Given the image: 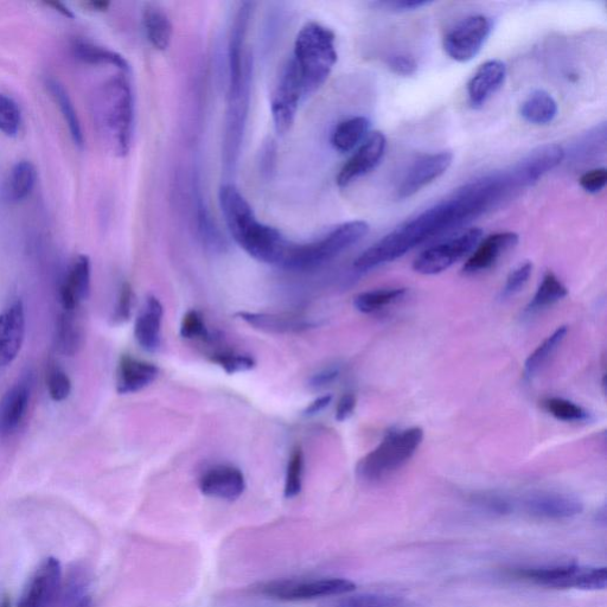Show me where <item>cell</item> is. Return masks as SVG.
<instances>
[{"mask_svg":"<svg viewBox=\"0 0 607 607\" xmlns=\"http://www.w3.org/2000/svg\"><path fill=\"white\" fill-rule=\"evenodd\" d=\"M514 194V184L504 170L477 178L383 236L355 260V270L367 272L392 263L424 242L475 220Z\"/></svg>","mask_w":607,"mask_h":607,"instance_id":"obj_1","label":"cell"},{"mask_svg":"<svg viewBox=\"0 0 607 607\" xmlns=\"http://www.w3.org/2000/svg\"><path fill=\"white\" fill-rule=\"evenodd\" d=\"M220 206L236 244L261 263L283 265L292 242L286 240L278 229L261 223L234 185L221 187Z\"/></svg>","mask_w":607,"mask_h":607,"instance_id":"obj_2","label":"cell"},{"mask_svg":"<svg viewBox=\"0 0 607 607\" xmlns=\"http://www.w3.org/2000/svg\"><path fill=\"white\" fill-rule=\"evenodd\" d=\"M92 114L106 150L115 157L129 155L134 132V97L125 76H113L95 89Z\"/></svg>","mask_w":607,"mask_h":607,"instance_id":"obj_3","label":"cell"},{"mask_svg":"<svg viewBox=\"0 0 607 607\" xmlns=\"http://www.w3.org/2000/svg\"><path fill=\"white\" fill-rule=\"evenodd\" d=\"M293 62L302 81L304 97L324 85L337 62L336 36L324 25L311 22L299 31Z\"/></svg>","mask_w":607,"mask_h":607,"instance_id":"obj_4","label":"cell"},{"mask_svg":"<svg viewBox=\"0 0 607 607\" xmlns=\"http://www.w3.org/2000/svg\"><path fill=\"white\" fill-rule=\"evenodd\" d=\"M420 427L389 431L382 442L357 464L356 474L363 482L376 483L400 470L423 443Z\"/></svg>","mask_w":607,"mask_h":607,"instance_id":"obj_5","label":"cell"},{"mask_svg":"<svg viewBox=\"0 0 607 607\" xmlns=\"http://www.w3.org/2000/svg\"><path fill=\"white\" fill-rule=\"evenodd\" d=\"M369 229L367 222L349 221L310 244H291L281 267L303 271L322 266L360 242Z\"/></svg>","mask_w":607,"mask_h":607,"instance_id":"obj_6","label":"cell"},{"mask_svg":"<svg viewBox=\"0 0 607 607\" xmlns=\"http://www.w3.org/2000/svg\"><path fill=\"white\" fill-rule=\"evenodd\" d=\"M513 574L527 583L555 590L600 591L607 586L606 567L565 564L520 568Z\"/></svg>","mask_w":607,"mask_h":607,"instance_id":"obj_7","label":"cell"},{"mask_svg":"<svg viewBox=\"0 0 607 607\" xmlns=\"http://www.w3.org/2000/svg\"><path fill=\"white\" fill-rule=\"evenodd\" d=\"M356 590L354 581L344 578L278 579L266 581L253 591L280 602H305L327 597L345 596Z\"/></svg>","mask_w":607,"mask_h":607,"instance_id":"obj_8","label":"cell"},{"mask_svg":"<svg viewBox=\"0 0 607 607\" xmlns=\"http://www.w3.org/2000/svg\"><path fill=\"white\" fill-rule=\"evenodd\" d=\"M482 238V229L471 228L456 238L427 248L414 260L413 270L424 276H434L449 270L451 266L474 252Z\"/></svg>","mask_w":607,"mask_h":607,"instance_id":"obj_9","label":"cell"},{"mask_svg":"<svg viewBox=\"0 0 607 607\" xmlns=\"http://www.w3.org/2000/svg\"><path fill=\"white\" fill-rule=\"evenodd\" d=\"M516 511L539 520L573 519L584 511V503L572 494L557 490H533L516 496Z\"/></svg>","mask_w":607,"mask_h":607,"instance_id":"obj_10","label":"cell"},{"mask_svg":"<svg viewBox=\"0 0 607 607\" xmlns=\"http://www.w3.org/2000/svg\"><path fill=\"white\" fill-rule=\"evenodd\" d=\"M304 97L302 81L295 62L290 60L281 72L271 99V112L276 131L283 136L295 124L300 100Z\"/></svg>","mask_w":607,"mask_h":607,"instance_id":"obj_11","label":"cell"},{"mask_svg":"<svg viewBox=\"0 0 607 607\" xmlns=\"http://www.w3.org/2000/svg\"><path fill=\"white\" fill-rule=\"evenodd\" d=\"M493 31V21L484 15L465 18L444 38V49L452 60H474Z\"/></svg>","mask_w":607,"mask_h":607,"instance_id":"obj_12","label":"cell"},{"mask_svg":"<svg viewBox=\"0 0 607 607\" xmlns=\"http://www.w3.org/2000/svg\"><path fill=\"white\" fill-rule=\"evenodd\" d=\"M62 567L56 558L44 559L25 585L17 607H54L60 602Z\"/></svg>","mask_w":607,"mask_h":607,"instance_id":"obj_13","label":"cell"},{"mask_svg":"<svg viewBox=\"0 0 607 607\" xmlns=\"http://www.w3.org/2000/svg\"><path fill=\"white\" fill-rule=\"evenodd\" d=\"M452 162L453 153L450 151L431 153L418 158L402 176L395 189V197L404 201L418 194L428 184L442 177L450 169Z\"/></svg>","mask_w":607,"mask_h":607,"instance_id":"obj_14","label":"cell"},{"mask_svg":"<svg viewBox=\"0 0 607 607\" xmlns=\"http://www.w3.org/2000/svg\"><path fill=\"white\" fill-rule=\"evenodd\" d=\"M34 372L25 370L0 401V437L14 434L27 417L34 389Z\"/></svg>","mask_w":607,"mask_h":607,"instance_id":"obj_15","label":"cell"},{"mask_svg":"<svg viewBox=\"0 0 607 607\" xmlns=\"http://www.w3.org/2000/svg\"><path fill=\"white\" fill-rule=\"evenodd\" d=\"M387 139L381 132H373L364 139L359 149L354 153L347 163L344 164L337 176V184L340 188L348 187L351 183L366 176L378 166L385 156Z\"/></svg>","mask_w":607,"mask_h":607,"instance_id":"obj_16","label":"cell"},{"mask_svg":"<svg viewBox=\"0 0 607 607\" xmlns=\"http://www.w3.org/2000/svg\"><path fill=\"white\" fill-rule=\"evenodd\" d=\"M198 487L204 496L234 502L244 495L246 479L235 466L217 465L204 472L198 482Z\"/></svg>","mask_w":607,"mask_h":607,"instance_id":"obj_17","label":"cell"},{"mask_svg":"<svg viewBox=\"0 0 607 607\" xmlns=\"http://www.w3.org/2000/svg\"><path fill=\"white\" fill-rule=\"evenodd\" d=\"M25 325V306L18 299L0 315V367L9 366L16 360L24 343Z\"/></svg>","mask_w":607,"mask_h":607,"instance_id":"obj_18","label":"cell"},{"mask_svg":"<svg viewBox=\"0 0 607 607\" xmlns=\"http://www.w3.org/2000/svg\"><path fill=\"white\" fill-rule=\"evenodd\" d=\"M92 265L87 255H78L70 264L60 286L62 309L74 311L88 299L91 293Z\"/></svg>","mask_w":607,"mask_h":607,"instance_id":"obj_19","label":"cell"},{"mask_svg":"<svg viewBox=\"0 0 607 607\" xmlns=\"http://www.w3.org/2000/svg\"><path fill=\"white\" fill-rule=\"evenodd\" d=\"M519 235L514 232H502L488 236L479 242L475 251L466 261L463 272L465 274H478L490 270L504 254L519 244Z\"/></svg>","mask_w":607,"mask_h":607,"instance_id":"obj_20","label":"cell"},{"mask_svg":"<svg viewBox=\"0 0 607 607\" xmlns=\"http://www.w3.org/2000/svg\"><path fill=\"white\" fill-rule=\"evenodd\" d=\"M507 66L500 60H490L477 69L468 83L471 107L481 108L496 94L507 79Z\"/></svg>","mask_w":607,"mask_h":607,"instance_id":"obj_21","label":"cell"},{"mask_svg":"<svg viewBox=\"0 0 607 607\" xmlns=\"http://www.w3.org/2000/svg\"><path fill=\"white\" fill-rule=\"evenodd\" d=\"M163 305L156 297L146 299L145 306L134 325V337L140 347L156 353L162 344Z\"/></svg>","mask_w":607,"mask_h":607,"instance_id":"obj_22","label":"cell"},{"mask_svg":"<svg viewBox=\"0 0 607 607\" xmlns=\"http://www.w3.org/2000/svg\"><path fill=\"white\" fill-rule=\"evenodd\" d=\"M157 376L158 368L155 364L125 355L119 361L117 391L119 394H133L143 391L157 379Z\"/></svg>","mask_w":607,"mask_h":607,"instance_id":"obj_23","label":"cell"},{"mask_svg":"<svg viewBox=\"0 0 607 607\" xmlns=\"http://www.w3.org/2000/svg\"><path fill=\"white\" fill-rule=\"evenodd\" d=\"M565 158V151L559 144H547L539 146L532 152H529L519 163V170L530 185L539 182L549 171L557 168Z\"/></svg>","mask_w":607,"mask_h":607,"instance_id":"obj_24","label":"cell"},{"mask_svg":"<svg viewBox=\"0 0 607 607\" xmlns=\"http://www.w3.org/2000/svg\"><path fill=\"white\" fill-rule=\"evenodd\" d=\"M238 317L252 328L268 334H292L316 327L309 319L290 315H270V313L239 312Z\"/></svg>","mask_w":607,"mask_h":607,"instance_id":"obj_25","label":"cell"},{"mask_svg":"<svg viewBox=\"0 0 607 607\" xmlns=\"http://www.w3.org/2000/svg\"><path fill=\"white\" fill-rule=\"evenodd\" d=\"M85 341V329L78 310H63L56 325L55 347L60 354L72 357Z\"/></svg>","mask_w":607,"mask_h":607,"instance_id":"obj_26","label":"cell"},{"mask_svg":"<svg viewBox=\"0 0 607 607\" xmlns=\"http://www.w3.org/2000/svg\"><path fill=\"white\" fill-rule=\"evenodd\" d=\"M36 180L37 171L33 163L21 161L15 164L4 183L5 201L9 203L24 201L33 193Z\"/></svg>","mask_w":607,"mask_h":607,"instance_id":"obj_27","label":"cell"},{"mask_svg":"<svg viewBox=\"0 0 607 607\" xmlns=\"http://www.w3.org/2000/svg\"><path fill=\"white\" fill-rule=\"evenodd\" d=\"M559 112L558 102L543 89H538L522 102L520 113L527 123L545 126L553 123Z\"/></svg>","mask_w":607,"mask_h":607,"instance_id":"obj_28","label":"cell"},{"mask_svg":"<svg viewBox=\"0 0 607 607\" xmlns=\"http://www.w3.org/2000/svg\"><path fill=\"white\" fill-rule=\"evenodd\" d=\"M72 51L75 59L87 63V65L112 66L125 73L130 70L129 62L126 61L124 56L91 42L74 41Z\"/></svg>","mask_w":607,"mask_h":607,"instance_id":"obj_29","label":"cell"},{"mask_svg":"<svg viewBox=\"0 0 607 607\" xmlns=\"http://www.w3.org/2000/svg\"><path fill=\"white\" fill-rule=\"evenodd\" d=\"M46 86L50 93V97L53 98L57 107L60 108L63 120H65V123L68 126L70 137H72L74 144L78 146L79 149H82L83 145H85V138H83L79 115L78 112L75 111L73 101L70 99L66 88L55 79H48L46 81Z\"/></svg>","mask_w":607,"mask_h":607,"instance_id":"obj_30","label":"cell"},{"mask_svg":"<svg viewBox=\"0 0 607 607\" xmlns=\"http://www.w3.org/2000/svg\"><path fill=\"white\" fill-rule=\"evenodd\" d=\"M369 127L370 121L366 117L344 120L332 132L331 144L335 150L341 153L353 151L367 138Z\"/></svg>","mask_w":607,"mask_h":607,"instance_id":"obj_31","label":"cell"},{"mask_svg":"<svg viewBox=\"0 0 607 607\" xmlns=\"http://www.w3.org/2000/svg\"><path fill=\"white\" fill-rule=\"evenodd\" d=\"M143 23L152 46L162 51L168 49L172 40V24L168 15L158 6H148L144 10Z\"/></svg>","mask_w":607,"mask_h":607,"instance_id":"obj_32","label":"cell"},{"mask_svg":"<svg viewBox=\"0 0 607 607\" xmlns=\"http://www.w3.org/2000/svg\"><path fill=\"white\" fill-rule=\"evenodd\" d=\"M474 506L491 516H509L516 513V496L498 490L477 491L470 496Z\"/></svg>","mask_w":607,"mask_h":607,"instance_id":"obj_33","label":"cell"},{"mask_svg":"<svg viewBox=\"0 0 607 607\" xmlns=\"http://www.w3.org/2000/svg\"><path fill=\"white\" fill-rule=\"evenodd\" d=\"M568 295L567 287L555 276L553 272H547L543 276L538 291H536L532 300L526 308V312L533 313L545 310L555 303L560 302Z\"/></svg>","mask_w":607,"mask_h":607,"instance_id":"obj_34","label":"cell"},{"mask_svg":"<svg viewBox=\"0 0 607 607\" xmlns=\"http://www.w3.org/2000/svg\"><path fill=\"white\" fill-rule=\"evenodd\" d=\"M407 289H379L360 293L354 298V306L362 313H375L401 302L407 295Z\"/></svg>","mask_w":607,"mask_h":607,"instance_id":"obj_35","label":"cell"},{"mask_svg":"<svg viewBox=\"0 0 607 607\" xmlns=\"http://www.w3.org/2000/svg\"><path fill=\"white\" fill-rule=\"evenodd\" d=\"M567 332L568 328L566 325H564V327H559L528 356L525 363L526 378L532 379L533 376L540 372L543 366H545L549 359L554 355L555 351L558 350L561 343L564 342Z\"/></svg>","mask_w":607,"mask_h":607,"instance_id":"obj_36","label":"cell"},{"mask_svg":"<svg viewBox=\"0 0 607 607\" xmlns=\"http://www.w3.org/2000/svg\"><path fill=\"white\" fill-rule=\"evenodd\" d=\"M542 406L555 419L565 421V423H587L592 419L589 411L570 400L548 398L542 401Z\"/></svg>","mask_w":607,"mask_h":607,"instance_id":"obj_37","label":"cell"},{"mask_svg":"<svg viewBox=\"0 0 607 607\" xmlns=\"http://www.w3.org/2000/svg\"><path fill=\"white\" fill-rule=\"evenodd\" d=\"M322 607H406V602L389 594L362 593L337 599Z\"/></svg>","mask_w":607,"mask_h":607,"instance_id":"obj_38","label":"cell"},{"mask_svg":"<svg viewBox=\"0 0 607 607\" xmlns=\"http://www.w3.org/2000/svg\"><path fill=\"white\" fill-rule=\"evenodd\" d=\"M46 382L51 400L65 401L72 393V381L59 363L50 361L47 366Z\"/></svg>","mask_w":607,"mask_h":607,"instance_id":"obj_39","label":"cell"},{"mask_svg":"<svg viewBox=\"0 0 607 607\" xmlns=\"http://www.w3.org/2000/svg\"><path fill=\"white\" fill-rule=\"evenodd\" d=\"M304 475V455L303 451L297 447L287 464L284 495L286 498H295L303 489Z\"/></svg>","mask_w":607,"mask_h":607,"instance_id":"obj_40","label":"cell"},{"mask_svg":"<svg viewBox=\"0 0 607 607\" xmlns=\"http://www.w3.org/2000/svg\"><path fill=\"white\" fill-rule=\"evenodd\" d=\"M22 113L17 102L0 94V132L5 136L16 137L21 130Z\"/></svg>","mask_w":607,"mask_h":607,"instance_id":"obj_41","label":"cell"},{"mask_svg":"<svg viewBox=\"0 0 607 607\" xmlns=\"http://www.w3.org/2000/svg\"><path fill=\"white\" fill-rule=\"evenodd\" d=\"M212 360L219 364L227 374L248 372L255 367V360L249 355L235 353V351H219L215 353Z\"/></svg>","mask_w":607,"mask_h":607,"instance_id":"obj_42","label":"cell"},{"mask_svg":"<svg viewBox=\"0 0 607 607\" xmlns=\"http://www.w3.org/2000/svg\"><path fill=\"white\" fill-rule=\"evenodd\" d=\"M181 336L185 340H213L202 316L195 310L185 313L181 324Z\"/></svg>","mask_w":607,"mask_h":607,"instance_id":"obj_43","label":"cell"},{"mask_svg":"<svg viewBox=\"0 0 607 607\" xmlns=\"http://www.w3.org/2000/svg\"><path fill=\"white\" fill-rule=\"evenodd\" d=\"M532 273L533 264L530 261H526V263L517 266L515 270L511 271L501 293L502 299L514 297L517 293L521 292L523 287L528 283Z\"/></svg>","mask_w":607,"mask_h":607,"instance_id":"obj_44","label":"cell"},{"mask_svg":"<svg viewBox=\"0 0 607 607\" xmlns=\"http://www.w3.org/2000/svg\"><path fill=\"white\" fill-rule=\"evenodd\" d=\"M133 291L130 284L121 286L117 305H115L113 313V321L115 323H124L129 321L133 308Z\"/></svg>","mask_w":607,"mask_h":607,"instance_id":"obj_45","label":"cell"},{"mask_svg":"<svg viewBox=\"0 0 607 607\" xmlns=\"http://www.w3.org/2000/svg\"><path fill=\"white\" fill-rule=\"evenodd\" d=\"M387 66L392 72L399 76H412L417 73L418 62L414 57L407 54H394L388 57Z\"/></svg>","mask_w":607,"mask_h":607,"instance_id":"obj_46","label":"cell"},{"mask_svg":"<svg viewBox=\"0 0 607 607\" xmlns=\"http://www.w3.org/2000/svg\"><path fill=\"white\" fill-rule=\"evenodd\" d=\"M607 171L605 168L594 169L580 177V185L586 193L598 194L605 188Z\"/></svg>","mask_w":607,"mask_h":607,"instance_id":"obj_47","label":"cell"},{"mask_svg":"<svg viewBox=\"0 0 607 607\" xmlns=\"http://www.w3.org/2000/svg\"><path fill=\"white\" fill-rule=\"evenodd\" d=\"M431 4L433 3L427 2V0H394V2L379 3V6H381V8H385L386 10L406 12L420 10Z\"/></svg>","mask_w":607,"mask_h":607,"instance_id":"obj_48","label":"cell"},{"mask_svg":"<svg viewBox=\"0 0 607 607\" xmlns=\"http://www.w3.org/2000/svg\"><path fill=\"white\" fill-rule=\"evenodd\" d=\"M341 374V369L338 367H330L322 370L312 376L309 382V386L315 389H321L323 387H327L330 383L337 380L338 376Z\"/></svg>","mask_w":607,"mask_h":607,"instance_id":"obj_49","label":"cell"},{"mask_svg":"<svg viewBox=\"0 0 607 607\" xmlns=\"http://www.w3.org/2000/svg\"><path fill=\"white\" fill-rule=\"evenodd\" d=\"M357 400L354 394H344L336 407V420L343 423L353 415L356 408Z\"/></svg>","mask_w":607,"mask_h":607,"instance_id":"obj_50","label":"cell"},{"mask_svg":"<svg viewBox=\"0 0 607 607\" xmlns=\"http://www.w3.org/2000/svg\"><path fill=\"white\" fill-rule=\"evenodd\" d=\"M331 401L332 395H323L321 396V398H318L315 401L311 402L310 406L306 407L304 414L306 415V417H312V415L321 413L325 410V408H327L331 404Z\"/></svg>","mask_w":607,"mask_h":607,"instance_id":"obj_51","label":"cell"},{"mask_svg":"<svg viewBox=\"0 0 607 607\" xmlns=\"http://www.w3.org/2000/svg\"><path fill=\"white\" fill-rule=\"evenodd\" d=\"M47 6H50V8H53L56 12H59L60 15H62L63 17H66L68 19H74L75 15L73 14V11L70 10L68 8L67 5L60 3V2H47L46 3Z\"/></svg>","mask_w":607,"mask_h":607,"instance_id":"obj_52","label":"cell"},{"mask_svg":"<svg viewBox=\"0 0 607 607\" xmlns=\"http://www.w3.org/2000/svg\"><path fill=\"white\" fill-rule=\"evenodd\" d=\"M88 9L97 12H104L108 8H110V3L108 2H88L86 3Z\"/></svg>","mask_w":607,"mask_h":607,"instance_id":"obj_53","label":"cell"},{"mask_svg":"<svg viewBox=\"0 0 607 607\" xmlns=\"http://www.w3.org/2000/svg\"><path fill=\"white\" fill-rule=\"evenodd\" d=\"M73 607H95L94 602L91 596H86L82 598L80 602L76 603Z\"/></svg>","mask_w":607,"mask_h":607,"instance_id":"obj_54","label":"cell"},{"mask_svg":"<svg viewBox=\"0 0 607 607\" xmlns=\"http://www.w3.org/2000/svg\"><path fill=\"white\" fill-rule=\"evenodd\" d=\"M0 607H11L8 597H3L2 600H0Z\"/></svg>","mask_w":607,"mask_h":607,"instance_id":"obj_55","label":"cell"}]
</instances>
